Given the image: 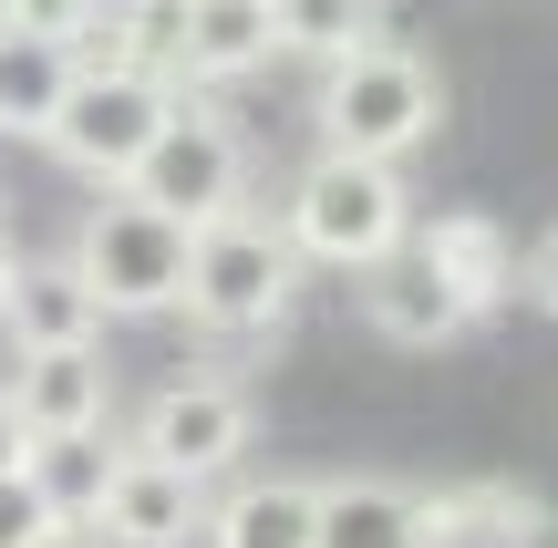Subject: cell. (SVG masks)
Instances as JSON below:
<instances>
[{"instance_id": "obj_1", "label": "cell", "mask_w": 558, "mask_h": 548, "mask_svg": "<svg viewBox=\"0 0 558 548\" xmlns=\"http://www.w3.org/2000/svg\"><path fill=\"white\" fill-rule=\"evenodd\" d=\"M279 239L300 248V269H373L414 239V186L383 156H331L320 145L279 197Z\"/></svg>"}, {"instance_id": "obj_2", "label": "cell", "mask_w": 558, "mask_h": 548, "mask_svg": "<svg viewBox=\"0 0 558 548\" xmlns=\"http://www.w3.org/2000/svg\"><path fill=\"white\" fill-rule=\"evenodd\" d=\"M311 124H320L331 156H383V166H403V156L445 124V83H435V62L403 52V41H362V52L320 62Z\"/></svg>"}, {"instance_id": "obj_3", "label": "cell", "mask_w": 558, "mask_h": 548, "mask_svg": "<svg viewBox=\"0 0 558 548\" xmlns=\"http://www.w3.org/2000/svg\"><path fill=\"white\" fill-rule=\"evenodd\" d=\"M290 301H300V248L279 239V218L239 207V218H218V228L186 239L177 310L207 331V342H259V331L290 321Z\"/></svg>"}, {"instance_id": "obj_4", "label": "cell", "mask_w": 558, "mask_h": 548, "mask_svg": "<svg viewBox=\"0 0 558 548\" xmlns=\"http://www.w3.org/2000/svg\"><path fill=\"white\" fill-rule=\"evenodd\" d=\"M186 239H197L186 218L145 207L135 186H104V197L83 207V228H73L62 259L83 269V290L104 301V321H156V310H177V290H186Z\"/></svg>"}, {"instance_id": "obj_5", "label": "cell", "mask_w": 558, "mask_h": 548, "mask_svg": "<svg viewBox=\"0 0 558 548\" xmlns=\"http://www.w3.org/2000/svg\"><path fill=\"white\" fill-rule=\"evenodd\" d=\"M124 186H135L145 207H166V218H186V228H218V218L248 207V135L207 94H177V114L156 124V145L135 156Z\"/></svg>"}, {"instance_id": "obj_6", "label": "cell", "mask_w": 558, "mask_h": 548, "mask_svg": "<svg viewBox=\"0 0 558 548\" xmlns=\"http://www.w3.org/2000/svg\"><path fill=\"white\" fill-rule=\"evenodd\" d=\"M177 114V83H145V73H124V62H73V83H62V114L41 124V145H52L73 176H94V186H124L135 176V156L156 145V124Z\"/></svg>"}, {"instance_id": "obj_7", "label": "cell", "mask_w": 558, "mask_h": 548, "mask_svg": "<svg viewBox=\"0 0 558 548\" xmlns=\"http://www.w3.org/2000/svg\"><path fill=\"white\" fill-rule=\"evenodd\" d=\"M124 446H145V455H166L177 476L218 487V476H239V455L259 446V404H248L239 373H177V383L135 414Z\"/></svg>"}, {"instance_id": "obj_8", "label": "cell", "mask_w": 558, "mask_h": 548, "mask_svg": "<svg viewBox=\"0 0 558 548\" xmlns=\"http://www.w3.org/2000/svg\"><path fill=\"white\" fill-rule=\"evenodd\" d=\"M83 528H94L104 548H197L207 487L177 476L166 455H145V446H114V476H104V497H94Z\"/></svg>"}, {"instance_id": "obj_9", "label": "cell", "mask_w": 558, "mask_h": 548, "mask_svg": "<svg viewBox=\"0 0 558 548\" xmlns=\"http://www.w3.org/2000/svg\"><path fill=\"white\" fill-rule=\"evenodd\" d=\"M352 290H362V321H373V342H393V352H435V342H456V331H476L465 290L445 280V269L424 259L414 239H403L393 259L352 269Z\"/></svg>"}, {"instance_id": "obj_10", "label": "cell", "mask_w": 558, "mask_h": 548, "mask_svg": "<svg viewBox=\"0 0 558 548\" xmlns=\"http://www.w3.org/2000/svg\"><path fill=\"white\" fill-rule=\"evenodd\" d=\"M11 404L32 435H104L114 425V363L104 342H62V352H21Z\"/></svg>"}, {"instance_id": "obj_11", "label": "cell", "mask_w": 558, "mask_h": 548, "mask_svg": "<svg viewBox=\"0 0 558 548\" xmlns=\"http://www.w3.org/2000/svg\"><path fill=\"white\" fill-rule=\"evenodd\" d=\"M320 538V476H239L207 497L197 548H311Z\"/></svg>"}, {"instance_id": "obj_12", "label": "cell", "mask_w": 558, "mask_h": 548, "mask_svg": "<svg viewBox=\"0 0 558 548\" xmlns=\"http://www.w3.org/2000/svg\"><path fill=\"white\" fill-rule=\"evenodd\" d=\"M0 331L21 352H62V342H104V301L83 290L73 259H21L11 269V301H0Z\"/></svg>"}, {"instance_id": "obj_13", "label": "cell", "mask_w": 558, "mask_h": 548, "mask_svg": "<svg viewBox=\"0 0 558 548\" xmlns=\"http://www.w3.org/2000/svg\"><path fill=\"white\" fill-rule=\"evenodd\" d=\"M424 487L403 476H320V538L311 548H424Z\"/></svg>"}, {"instance_id": "obj_14", "label": "cell", "mask_w": 558, "mask_h": 548, "mask_svg": "<svg viewBox=\"0 0 558 548\" xmlns=\"http://www.w3.org/2000/svg\"><path fill=\"white\" fill-rule=\"evenodd\" d=\"M414 248L465 290V310H476V321L518 290V248H507V228L486 218V207H435V218H414Z\"/></svg>"}, {"instance_id": "obj_15", "label": "cell", "mask_w": 558, "mask_h": 548, "mask_svg": "<svg viewBox=\"0 0 558 548\" xmlns=\"http://www.w3.org/2000/svg\"><path fill=\"white\" fill-rule=\"evenodd\" d=\"M279 32H269V0H186V94H218V83L269 73Z\"/></svg>"}, {"instance_id": "obj_16", "label": "cell", "mask_w": 558, "mask_h": 548, "mask_svg": "<svg viewBox=\"0 0 558 548\" xmlns=\"http://www.w3.org/2000/svg\"><path fill=\"white\" fill-rule=\"evenodd\" d=\"M94 52L124 62V73H145V83H177V94H186V0H104ZM94 52H83V62H94Z\"/></svg>"}, {"instance_id": "obj_17", "label": "cell", "mask_w": 558, "mask_h": 548, "mask_svg": "<svg viewBox=\"0 0 558 548\" xmlns=\"http://www.w3.org/2000/svg\"><path fill=\"white\" fill-rule=\"evenodd\" d=\"M83 52H62V41H32V32H0V135H32L62 114V83H73Z\"/></svg>"}, {"instance_id": "obj_18", "label": "cell", "mask_w": 558, "mask_h": 548, "mask_svg": "<svg viewBox=\"0 0 558 548\" xmlns=\"http://www.w3.org/2000/svg\"><path fill=\"white\" fill-rule=\"evenodd\" d=\"M21 476L41 487V508H52L62 528H83L94 497H104V476H114V435H32Z\"/></svg>"}, {"instance_id": "obj_19", "label": "cell", "mask_w": 558, "mask_h": 548, "mask_svg": "<svg viewBox=\"0 0 558 548\" xmlns=\"http://www.w3.org/2000/svg\"><path fill=\"white\" fill-rule=\"evenodd\" d=\"M269 32L290 62H341L362 41H383V0H269Z\"/></svg>"}, {"instance_id": "obj_20", "label": "cell", "mask_w": 558, "mask_h": 548, "mask_svg": "<svg viewBox=\"0 0 558 548\" xmlns=\"http://www.w3.org/2000/svg\"><path fill=\"white\" fill-rule=\"evenodd\" d=\"M0 32L62 41V52H94V32H104V0H0Z\"/></svg>"}, {"instance_id": "obj_21", "label": "cell", "mask_w": 558, "mask_h": 548, "mask_svg": "<svg viewBox=\"0 0 558 548\" xmlns=\"http://www.w3.org/2000/svg\"><path fill=\"white\" fill-rule=\"evenodd\" d=\"M52 528H62V517L41 508V487H32V476H0V548H41Z\"/></svg>"}, {"instance_id": "obj_22", "label": "cell", "mask_w": 558, "mask_h": 548, "mask_svg": "<svg viewBox=\"0 0 558 548\" xmlns=\"http://www.w3.org/2000/svg\"><path fill=\"white\" fill-rule=\"evenodd\" d=\"M518 290H527V301H538L548 321H558V228H548V239H538V248L518 259Z\"/></svg>"}, {"instance_id": "obj_23", "label": "cell", "mask_w": 558, "mask_h": 548, "mask_svg": "<svg viewBox=\"0 0 558 548\" xmlns=\"http://www.w3.org/2000/svg\"><path fill=\"white\" fill-rule=\"evenodd\" d=\"M21 455H32V425H21L11 383H0V476H21Z\"/></svg>"}, {"instance_id": "obj_24", "label": "cell", "mask_w": 558, "mask_h": 548, "mask_svg": "<svg viewBox=\"0 0 558 548\" xmlns=\"http://www.w3.org/2000/svg\"><path fill=\"white\" fill-rule=\"evenodd\" d=\"M41 548H104L94 528H52V538H41Z\"/></svg>"}, {"instance_id": "obj_25", "label": "cell", "mask_w": 558, "mask_h": 548, "mask_svg": "<svg viewBox=\"0 0 558 548\" xmlns=\"http://www.w3.org/2000/svg\"><path fill=\"white\" fill-rule=\"evenodd\" d=\"M11 269H21V259H11V248H0V301H11Z\"/></svg>"}]
</instances>
